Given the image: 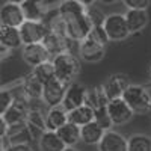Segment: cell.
<instances>
[{
	"label": "cell",
	"instance_id": "e0dca14e",
	"mask_svg": "<svg viewBox=\"0 0 151 151\" xmlns=\"http://www.w3.org/2000/svg\"><path fill=\"white\" fill-rule=\"evenodd\" d=\"M124 18L130 30V35L142 32L150 21L148 11H142V9H127V12L124 14Z\"/></svg>",
	"mask_w": 151,
	"mask_h": 151
},
{
	"label": "cell",
	"instance_id": "cb8c5ba5",
	"mask_svg": "<svg viewBox=\"0 0 151 151\" xmlns=\"http://www.w3.org/2000/svg\"><path fill=\"white\" fill-rule=\"evenodd\" d=\"M38 147L41 151H64L65 145L59 139L56 132L45 130L40 137H38Z\"/></svg>",
	"mask_w": 151,
	"mask_h": 151
},
{
	"label": "cell",
	"instance_id": "9c48e42d",
	"mask_svg": "<svg viewBox=\"0 0 151 151\" xmlns=\"http://www.w3.org/2000/svg\"><path fill=\"white\" fill-rule=\"evenodd\" d=\"M86 91H88V88L83 83H80V82H71V83H68L60 106L64 107L67 112H70V110H73L76 107L85 104Z\"/></svg>",
	"mask_w": 151,
	"mask_h": 151
},
{
	"label": "cell",
	"instance_id": "8992f818",
	"mask_svg": "<svg viewBox=\"0 0 151 151\" xmlns=\"http://www.w3.org/2000/svg\"><path fill=\"white\" fill-rule=\"evenodd\" d=\"M21 44H35V42H42L44 36L48 33V26L44 21H30L24 20L21 26L18 27Z\"/></svg>",
	"mask_w": 151,
	"mask_h": 151
},
{
	"label": "cell",
	"instance_id": "3957f363",
	"mask_svg": "<svg viewBox=\"0 0 151 151\" xmlns=\"http://www.w3.org/2000/svg\"><path fill=\"white\" fill-rule=\"evenodd\" d=\"M103 29L109 42H121L130 38V30L127 27L124 14H119V12H113V14L106 15L103 21Z\"/></svg>",
	"mask_w": 151,
	"mask_h": 151
},
{
	"label": "cell",
	"instance_id": "4fadbf2b",
	"mask_svg": "<svg viewBox=\"0 0 151 151\" xmlns=\"http://www.w3.org/2000/svg\"><path fill=\"white\" fill-rule=\"evenodd\" d=\"M24 20L30 21H45L50 12V5L47 0H24L20 3Z\"/></svg>",
	"mask_w": 151,
	"mask_h": 151
},
{
	"label": "cell",
	"instance_id": "44dd1931",
	"mask_svg": "<svg viewBox=\"0 0 151 151\" xmlns=\"http://www.w3.org/2000/svg\"><path fill=\"white\" fill-rule=\"evenodd\" d=\"M107 103H109V98H107V95H106L101 85L88 88L86 97H85V104L86 106H89L92 110H97V109L106 107Z\"/></svg>",
	"mask_w": 151,
	"mask_h": 151
},
{
	"label": "cell",
	"instance_id": "4316f807",
	"mask_svg": "<svg viewBox=\"0 0 151 151\" xmlns=\"http://www.w3.org/2000/svg\"><path fill=\"white\" fill-rule=\"evenodd\" d=\"M127 151H151V136L133 133L127 137Z\"/></svg>",
	"mask_w": 151,
	"mask_h": 151
},
{
	"label": "cell",
	"instance_id": "60d3db41",
	"mask_svg": "<svg viewBox=\"0 0 151 151\" xmlns=\"http://www.w3.org/2000/svg\"><path fill=\"white\" fill-rule=\"evenodd\" d=\"M6 2H11V3H18V5H20V3H23V2H24V0H6Z\"/></svg>",
	"mask_w": 151,
	"mask_h": 151
},
{
	"label": "cell",
	"instance_id": "52a82bcc",
	"mask_svg": "<svg viewBox=\"0 0 151 151\" xmlns=\"http://www.w3.org/2000/svg\"><path fill=\"white\" fill-rule=\"evenodd\" d=\"M77 55L82 60L88 64H97V62L103 60L106 56V45L100 44L94 38L86 36L79 42V50Z\"/></svg>",
	"mask_w": 151,
	"mask_h": 151
},
{
	"label": "cell",
	"instance_id": "484cf974",
	"mask_svg": "<svg viewBox=\"0 0 151 151\" xmlns=\"http://www.w3.org/2000/svg\"><path fill=\"white\" fill-rule=\"evenodd\" d=\"M68 121L76 124L77 127H82V125L94 121V110L89 106L82 104L68 112Z\"/></svg>",
	"mask_w": 151,
	"mask_h": 151
},
{
	"label": "cell",
	"instance_id": "8fae6325",
	"mask_svg": "<svg viewBox=\"0 0 151 151\" xmlns=\"http://www.w3.org/2000/svg\"><path fill=\"white\" fill-rule=\"evenodd\" d=\"M129 85H130V79H129V76L124 74V73L110 74L109 77L101 83V86H103V89H104L109 100L121 98L124 91L129 88Z\"/></svg>",
	"mask_w": 151,
	"mask_h": 151
},
{
	"label": "cell",
	"instance_id": "d590c367",
	"mask_svg": "<svg viewBox=\"0 0 151 151\" xmlns=\"http://www.w3.org/2000/svg\"><path fill=\"white\" fill-rule=\"evenodd\" d=\"M11 53H12V50H9V48L5 47L3 44H0V62L6 60V59L11 56Z\"/></svg>",
	"mask_w": 151,
	"mask_h": 151
},
{
	"label": "cell",
	"instance_id": "ffe728a7",
	"mask_svg": "<svg viewBox=\"0 0 151 151\" xmlns=\"http://www.w3.org/2000/svg\"><path fill=\"white\" fill-rule=\"evenodd\" d=\"M5 141L8 142V145H15V144H32V134L24 124H18V125H9L8 127V133Z\"/></svg>",
	"mask_w": 151,
	"mask_h": 151
},
{
	"label": "cell",
	"instance_id": "2e32d148",
	"mask_svg": "<svg viewBox=\"0 0 151 151\" xmlns=\"http://www.w3.org/2000/svg\"><path fill=\"white\" fill-rule=\"evenodd\" d=\"M26 127L30 132L33 141H38V137L45 132V113L42 112L41 107H35L30 104L26 118Z\"/></svg>",
	"mask_w": 151,
	"mask_h": 151
},
{
	"label": "cell",
	"instance_id": "ab89813d",
	"mask_svg": "<svg viewBox=\"0 0 151 151\" xmlns=\"http://www.w3.org/2000/svg\"><path fill=\"white\" fill-rule=\"evenodd\" d=\"M64 151H79V150L76 148V147H65V148H64Z\"/></svg>",
	"mask_w": 151,
	"mask_h": 151
},
{
	"label": "cell",
	"instance_id": "d6a6232c",
	"mask_svg": "<svg viewBox=\"0 0 151 151\" xmlns=\"http://www.w3.org/2000/svg\"><path fill=\"white\" fill-rule=\"evenodd\" d=\"M88 36L94 38L95 41H98L100 44H103V45H107V42H109L107 36H106V33H104V29H103V26L92 27V29H91V32L88 33Z\"/></svg>",
	"mask_w": 151,
	"mask_h": 151
},
{
	"label": "cell",
	"instance_id": "ac0fdd59",
	"mask_svg": "<svg viewBox=\"0 0 151 151\" xmlns=\"http://www.w3.org/2000/svg\"><path fill=\"white\" fill-rule=\"evenodd\" d=\"M65 122H68V112L60 104L48 107V110L45 113V130L56 132Z\"/></svg>",
	"mask_w": 151,
	"mask_h": 151
},
{
	"label": "cell",
	"instance_id": "e575fe53",
	"mask_svg": "<svg viewBox=\"0 0 151 151\" xmlns=\"http://www.w3.org/2000/svg\"><path fill=\"white\" fill-rule=\"evenodd\" d=\"M6 133H8V124L3 119V116H0V144H3L5 137H6Z\"/></svg>",
	"mask_w": 151,
	"mask_h": 151
},
{
	"label": "cell",
	"instance_id": "f546056e",
	"mask_svg": "<svg viewBox=\"0 0 151 151\" xmlns=\"http://www.w3.org/2000/svg\"><path fill=\"white\" fill-rule=\"evenodd\" d=\"M12 100H14V94L8 88H0V116L5 115V112L9 109Z\"/></svg>",
	"mask_w": 151,
	"mask_h": 151
},
{
	"label": "cell",
	"instance_id": "8d00e7d4",
	"mask_svg": "<svg viewBox=\"0 0 151 151\" xmlns=\"http://www.w3.org/2000/svg\"><path fill=\"white\" fill-rule=\"evenodd\" d=\"M142 88H144V91H145V94H147V97H148V101H150V104H151V82L144 83Z\"/></svg>",
	"mask_w": 151,
	"mask_h": 151
},
{
	"label": "cell",
	"instance_id": "83f0119b",
	"mask_svg": "<svg viewBox=\"0 0 151 151\" xmlns=\"http://www.w3.org/2000/svg\"><path fill=\"white\" fill-rule=\"evenodd\" d=\"M32 74H33L42 85L47 83L48 80H52V79L55 77V68H53L52 60L42 62V64H40L38 67H35V68L32 70Z\"/></svg>",
	"mask_w": 151,
	"mask_h": 151
},
{
	"label": "cell",
	"instance_id": "d4e9b609",
	"mask_svg": "<svg viewBox=\"0 0 151 151\" xmlns=\"http://www.w3.org/2000/svg\"><path fill=\"white\" fill-rule=\"evenodd\" d=\"M0 44H3L9 50H14L21 47V38L18 27H11V26H3L0 24Z\"/></svg>",
	"mask_w": 151,
	"mask_h": 151
},
{
	"label": "cell",
	"instance_id": "277c9868",
	"mask_svg": "<svg viewBox=\"0 0 151 151\" xmlns=\"http://www.w3.org/2000/svg\"><path fill=\"white\" fill-rule=\"evenodd\" d=\"M127 106L133 110V113L136 115H145V113L151 112V104L148 101V97L144 91L142 85H133L130 83L129 88L124 91L122 97H121Z\"/></svg>",
	"mask_w": 151,
	"mask_h": 151
},
{
	"label": "cell",
	"instance_id": "4dcf8cb0",
	"mask_svg": "<svg viewBox=\"0 0 151 151\" xmlns=\"http://www.w3.org/2000/svg\"><path fill=\"white\" fill-rule=\"evenodd\" d=\"M86 12H88V17H89V21L92 24V27L103 26V21H104L106 15L100 9H97L94 6H89V8H86Z\"/></svg>",
	"mask_w": 151,
	"mask_h": 151
},
{
	"label": "cell",
	"instance_id": "7a4b0ae2",
	"mask_svg": "<svg viewBox=\"0 0 151 151\" xmlns=\"http://www.w3.org/2000/svg\"><path fill=\"white\" fill-rule=\"evenodd\" d=\"M52 64L55 68V77L59 79L60 82H64L65 85L76 82V79L79 77L82 71V64L79 56L68 52L53 56Z\"/></svg>",
	"mask_w": 151,
	"mask_h": 151
},
{
	"label": "cell",
	"instance_id": "ee69618b",
	"mask_svg": "<svg viewBox=\"0 0 151 151\" xmlns=\"http://www.w3.org/2000/svg\"><path fill=\"white\" fill-rule=\"evenodd\" d=\"M150 74H151V67H150Z\"/></svg>",
	"mask_w": 151,
	"mask_h": 151
},
{
	"label": "cell",
	"instance_id": "f35d334b",
	"mask_svg": "<svg viewBox=\"0 0 151 151\" xmlns=\"http://www.w3.org/2000/svg\"><path fill=\"white\" fill-rule=\"evenodd\" d=\"M101 3H104V5H113V3H116V2H119V0H100Z\"/></svg>",
	"mask_w": 151,
	"mask_h": 151
},
{
	"label": "cell",
	"instance_id": "836d02e7",
	"mask_svg": "<svg viewBox=\"0 0 151 151\" xmlns=\"http://www.w3.org/2000/svg\"><path fill=\"white\" fill-rule=\"evenodd\" d=\"M5 151H35L32 144H15V145H6Z\"/></svg>",
	"mask_w": 151,
	"mask_h": 151
},
{
	"label": "cell",
	"instance_id": "6da1fadb",
	"mask_svg": "<svg viewBox=\"0 0 151 151\" xmlns=\"http://www.w3.org/2000/svg\"><path fill=\"white\" fill-rule=\"evenodd\" d=\"M58 15L64 21L67 36L73 41L80 42L91 32L92 24L88 17L86 8L76 0H62L56 8Z\"/></svg>",
	"mask_w": 151,
	"mask_h": 151
},
{
	"label": "cell",
	"instance_id": "1f68e13d",
	"mask_svg": "<svg viewBox=\"0 0 151 151\" xmlns=\"http://www.w3.org/2000/svg\"><path fill=\"white\" fill-rule=\"evenodd\" d=\"M124 6L127 9H142V11H148V8L151 6V0H122Z\"/></svg>",
	"mask_w": 151,
	"mask_h": 151
},
{
	"label": "cell",
	"instance_id": "603a6c76",
	"mask_svg": "<svg viewBox=\"0 0 151 151\" xmlns=\"http://www.w3.org/2000/svg\"><path fill=\"white\" fill-rule=\"evenodd\" d=\"M56 134L59 136V139L64 142L65 147H76L80 142V127H77L73 122H65L62 127L56 130Z\"/></svg>",
	"mask_w": 151,
	"mask_h": 151
},
{
	"label": "cell",
	"instance_id": "d6986e66",
	"mask_svg": "<svg viewBox=\"0 0 151 151\" xmlns=\"http://www.w3.org/2000/svg\"><path fill=\"white\" fill-rule=\"evenodd\" d=\"M42 83L38 80L35 76L32 74V71L29 74H26L23 77L21 82V94L26 97L29 101L30 100H41L42 97Z\"/></svg>",
	"mask_w": 151,
	"mask_h": 151
},
{
	"label": "cell",
	"instance_id": "9a60e30c",
	"mask_svg": "<svg viewBox=\"0 0 151 151\" xmlns=\"http://www.w3.org/2000/svg\"><path fill=\"white\" fill-rule=\"evenodd\" d=\"M23 21H24V15L18 3L5 2L0 6V24L11 26V27H20Z\"/></svg>",
	"mask_w": 151,
	"mask_h": 151
},
{
	"label": "cell",
	"instance_id": "7bdbcfd3",
	"mask_svg": "<svg viewBox=\"0 0 151 151\" xmlns=\"http://www.w3.org/2000/svg\"><path fill=\"white\" fill-rule=\"evenodd\" d=\"M0 85H2V76H0Z\"/></svg>",
	"mask_w": 151,
	"mask_h": 151
},
{
	"label": "cell",
	"instance_id": "30bf717a",
	"mask_svg": "<svg viewBox=\"0 0 151 151\" xmlns=\"http://www.w3.org/2000/svg\"><path fill=\"white\" fill-rule=\"evenodd\" d=\"M65 89H67V85L64 82H60L59 79L53 77L42 86V97H41L42 103L47 107L59 106L62 103V100H64Z\"/></svg>",
	"mask_w": 151,
	"mask_h": 151
},
{
	"label": "cell",
	"instance_id": "74e56055",
	"mask_svg": "<svg viewBox=\"0 0 151 151\" xmlns=\"http://www.w3.org/2000/svg\"><path fill=\"white\" fill-rule=\"evenodd\" d=\"M76 2H79L80 5H83L85 8H89V6H92L97 0H76Z\"/></svg>",
	"mask_w": 151,
	"mask_h": 151
},
{
	"label": "cell",
	"instance_id": "f1b7e54d",
	"mask_svg": "<svg viewBox=\"0 0 151 151\" xmlns=\"http://www.w3.org/2000/svg\"><path fill=\"white\" fill-rule=\"evenodd\" d=\"M94 121H95L104 132L112 130V127H113V124H112V121H110V118H109V115H107L106 107H101V109L94 110Z\"/></svg>",
	"mask_w": 151,
	"mask_h": 151
},
{
	"label": "cell",
	"instance_id": "7402d4cb",
	"mask_svg": "<svg viewBox=\"0 0 151 151\" xmlns=\"http://www.w3.org/2000/svg\"><path fill=\"white\" fill-rule=\"evenodd\" d=\"M103 134L104 130L95 121H91L80 127V142H83L85 145H97Z\"/></svg>",
	"mask_w": 151,
	"mask_h": 151
},
{
	"label": "cell",
	"instance_id": "b9f144b4",
	"mask_svg": "<svg viewBox=\"0 0 151 151\" xmlns=\"http://www.w3.org/2000/svg\"><path fill=\"white\" fill-rule=\"evenodd\" d=\"M0 151H5V147H3L2 144H0Z\"/></svg>",
	"mask_w": 151,
	"mask_h": 151
},
{
	"label": "cell",
	"instance_id": "5b68a950",
	"mask_svg": "<svg viewBox=\"0 0 151 151\" xmlns=\"http://www.w3.org/2000/svg\"><path fill=\"white\" fill-rule=\"evenodd\" d=\"M29 109H30V101L23 94L14 95V100H12L9 109L3 115V119L6 121L8 127L9 125H18V124L26 122Z\"/></svg>",
	"mask_w": 151,
	"mask_h": 151
},
{
	"label": "cell",
	"instance_id": "7c38bea8",
	"mask_svg": "<svg viewBox=\"0 0 151 151\" xmlns=\"http://www.w3.org/2000/svg\"><path fill=\"white\" fill-rule=\"evenodd\" d=\"M21 58L24 60V64L35 68L42 62H47L52 59V56L48 55V52L45 50V47L41 42H35V44H26L21 45Z\"/></svg>",
	"mask_w": 151,
	"mask_h": 151
},
{
	"label": "cell",
	"instance_id": "5bb4252c",
	"mask_svg": "<svg viewBox=\"0 0 151 151\" xmlns=\"http://www.w3.org/2000/svg\"><path fill=\"white\" fill-rule=\"evenodd\" d=\"M98 151H127V137L116 130L104 132L103 137L97 144Z\"/></svg>",
	"mask_w": 151,
	"mask_h": 151
},
{
	"label": "cell",
	"instance_id": "ba28073f",
	"mask_svg": "<svg viewBox=\"0 0 151 151\" xmlns=\"http://www.w3.org/2000/svg\"><path fill=\"white\" fill-rule=\"evenodd\" d=\"M106 110H107V115H109L113 125H124V124L130 122L132 118L134 116L133 110L127 106V103L122 98L109 100Z\"/></svg>",
	"mask_w": 151,
	"mask_h": 151
}]
</instances>
